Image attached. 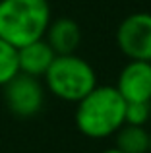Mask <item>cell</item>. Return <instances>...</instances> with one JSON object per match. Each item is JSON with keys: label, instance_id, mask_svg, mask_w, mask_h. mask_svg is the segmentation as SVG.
I'll list each match as a JSON object with an SVG mask.
<instances>
[{"label": "cell", "instance_id": "4fadbf2b", "mask_svg": "<svg viewBox=\"0 0 151 153\" xmlns=\"http://www.w3.org/2000/svg\"><path fill=\"white\" fill-rule=\"evenodd\" d=\"M149 153H151V132H149Z\"/></svg>", "mask_w": 151, "mask_h": 153}, {"label": "cell", "instance_id": "ba28073f", "mask_svg": "<svg viewBox=\"0 0 151 153\" xmlns=\"http://www.w3.org/2000/svg\"><path fill=\"white\" fill-rule=\"evenodd\" d=\"M45 41L56 54H74L81 43V29L72 18L50 19L45 33Z\"/></svg>", "mask_w": 151, "mask_h": 153}, {"label": "cell", "instance_id": "9c48e42d", "mask_svg": "<svg viewBox=\"0 0 151 153\" xmlns=\"http://www.w3.org/2000/svg\"><path fill=\"white\" fill-rule=\"evenodd\" d=\"M116 146L124 153H149V132L145 126L122 124L114 134Z\"/></svg>", "mask_w": 151, "mask_h": 153}, {"label": "cell", "instance_id": "3957f363", "mask_svg": "<svg viewBox=\"0 0 151 153\" xmlns=\"http://www.w3.org/2000/svg\"><path fill=\"white\" fill-rule=\"evenodd\" d=\"M43 78L47 89L66 103L81 101L97 85V74L93 66L76 52L56 54Z\"/></svg>", "mask_w": 151, "mask_h": 153}, {"label": "cell", "instance_id": "277c9868", "mask_svg": "<svg viewBox=\"0 0 151 153\" xmlns=\"http://www.w3.org/2000/svg\"><path fill=\"white\" fill-rule=\"evenodd\" d=\"M2 87H4V103L14 116L31 118L43 108L45 87L39 82V78L18 72Z\"/></svg>", "mask_w": 151, "mask_h": 153}, {"label": "cell", "instance_id": "7c38bea8", "mask_svg": "<svg viewBox=\"0 0 151 153\" xmlns=\"http://www.w3.org/2000/svg\"><path fill=\"white\" fill-rule=\"evenodd\" d=\"M101 153H124V151H120L118 147H109V149H105V151H101Z\"/></svg>", "mask_w": 151, "mask_h": 153}, {"label": "cell", "instance_id": "5b68a950", "mask_svg": "<svg viewBox=\"0 0 151 153\" xmlns=\"http://www.w3.org/2000/svg\"><path fill=\"white\" fill-rule=\"evenodd\" d=\"M118 49L130 60L151 62V14L136 12L126 16L116 29Z\"/></svg>", "mask_w": 151, "mask_h": 153}, {"label": "cell", "instance_id": "8992f818", "mask_svg": "<svg viewBox=\"0 0 151 153\" xmlns=\"http://www.w3.org/2000/svg\"><path fill=\"white\" fill-rule=\"evenodd\" d=\"M114 87L126 103H151V62L130 60L120 70Z\"/></svg>", "mask_w": 151, "mask_h": 153}, {"label": "cell", "instance_id": "30bf717a", "mask_svg": "<svg viewBox=\"0 0 151 153\" xmlns=\"http://www.w3.org/2000/svg\"><path fill=\"white\" fill-rule=\"evenodd\" d=\"M18 72V49L0 39V87L6 85Z\"/></svg>", "mask_w": 151, "mask_h": 153}, {"label": "cell", "instance_id": "7a4b0ae2", "mask_svg": "<svg viewBox=\"0 0 151 153\" xmlns=\"http://www.w3.org/2000/svg\"><path fill=\"white\" fill-rule=\"evenodd\" d=\"M50 19L49 0H0V39L16 49L43 39Z\"/></svg>", "mask_w": 151, "mask_h": 153}, {"label": "cell", "instance_id": "8fae6325", "mask_svg": "<svg viewBox=\"0 0 151 153\" xmlns=\"http://www.w3.org/2000/svg\"><path fill=\"white\" fill-rule=\"evenodd\" d=\"M151 116V103H126L124 108V124H132V126H145Z\"/></svg>", "mask_w": 151, "mask_h": 153}, {"label": "cell", "instance_id": "52a82bcc", "mask_svg": "<svg viewBox=\"0 0 151 153\" xmlns=\"http://www.w3.org/2000/svg\"><path fill=\"white\" fill-rule=\"evenodd\" d=\"M56 52L50 49V45L43 39H37L33 43L19 47L18 49V68L21 74L33 76V78H43L53 64Z\"/></svg>", "mask_w": 151, "mask_h": 153}, {"label": "cell", "instance_id": "6da1fadb", "mask_svg": "<svg viewBox=\"0 0 151 153\" xmlns=\"http://www.w3.org/2000/svg\"><path fill=\"white\" fill-rule=\"evenodd\" d=\"M76 105V126L85 138H110L124 124L126 101L114 85H95Z\"/></svg>", "mask_w": 151, "mask_h": 153}]
</instances>
